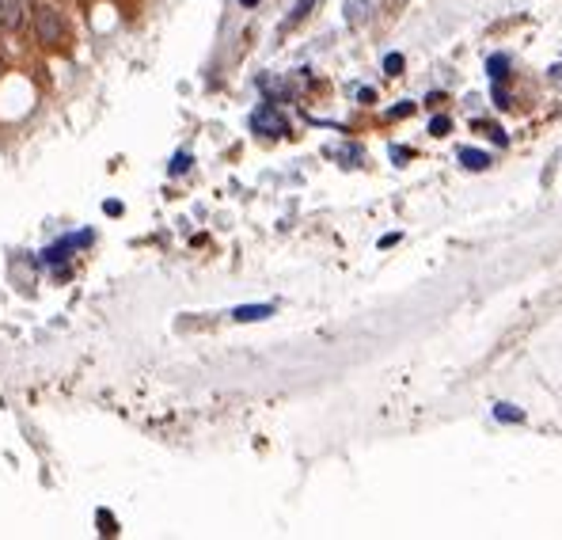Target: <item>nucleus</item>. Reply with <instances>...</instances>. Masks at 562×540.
<instances>
[{
    "label": "nucleus",
    "instance_id": "obj_10",
    "mask_svg": "<svg viewBox=\"0 0 562 540\" xmlns=\"http://www.w3.org/2000/svg\"><path fill=\"white\" fill-rule=\"evenodd\" d=\"M167 172H171V175L190 172V152H175V156H171V164H167Z\"/></svg>",
    "mask_w": 562,
    "mask_h": 540
},
{
    "label": "nucleus",
    "instance_id": "obj_1",
    "mask_svg": "<svg viewBox=\"0 0 562 540\" xmlns=\"http://www.w3.org/2000/svg\"><path fill=\"white\" fill-rule=\"evenodd\" d=\"M251 130L255 133H266V137H285L289 122H285V115H281L274 103H262V107L251 115Z\"/></svg>",
    "mask_w": 562,
    "mask_h": 540
},
{
    "label": "nucleus",
    "instance_id": "obj_16",
    "mask_svg": "<svg viewBox=\"0 0 562 540\" xmlns=\"http://www.w3.org/2000/svg\"><path fill=\"white\" fill-rule=\"evenodd\" d=\"M494 103H497V107H509V92H502V88H494Z\"/></svg>",
    "mask_w": 562,
    "mask_h": 540
},
{
    "label": "nucleus",
    "instance_id": "obj_14",
    "mask_svg": "<svg viewBox=\"0 0 562 540\" xmlns=\"http://www.w3.org/2000/svg\"><path fill=\"white\" fill-rule=\"evenodd\" d=\"M312 4H316V0H300V4H296V8H293V15H289V23H300V19H304V15H308V12H312Z\"/></svg>",
    "mask_w": 562,
    "mask_h": 540
},
{
    "label": "nucleus",
    "instance_id": "obj_4",
    "mask_svg": "<svg viewBox=\"0 0 562 540\" xmlns=\"http://www.w3.org/2000/svg\"><path fill=\"white\" fill-rule=\"evenodd\" d=\"M23 12H27V0H0V27L15 31L23 23Z\"/></svg>",
    "mask_w": 562,
    "mask_h": 540
},
{
    "label": "nucleus",
    "instance_id": "obj_12",
    "mask_svg": "<svg viewBox=\"0 0 562 540\" xmlns=\"http://www.w3.org/2000/svg\"><path fill=\"white\" fill-rule=\"evenodd\" d=\"M384 72H388V76H399V72H403V54H388V58H384Z\"/></svg>",
    "mask_w": 562,
    "mask_h": 540
},
{
    "label": "nucleus",
    "instance_id": "obj_3",
    "mask_svg": "<svg viewBox=\"0 0 562 540\" xmlns=\"http://www.w3.org/2000/svg\"><path fill=\"white\" fill-rule=\"evenodd\" d=\"M84 244H92V232H76V236L61 240V244H50V247L42 252V259L50 263V267H58V263H65V259H69L72 247H84Z\"/></svg>",
    "mask_w": 562,
    "mask_h": 540
},
{
    "label": "nucleus",
    "instance_id": "obj_15",
    "mask_svg": "<svg viewBox=\"0 0 562 540\" xmlns=\"http://www.w3.org/2000/svg\"><path fill=\"white\" fill-rule=\"evenodd\" d=\"M411 111H414V103H399V107L388 111V118H403V115H411Z\"/></svg>",
    "mask_w": 562,
    "mask_h": 540
},
{
    "label": "nucleus",
    "instance_id": "obj_13",
    "mask_svg": "<svg viewBox=\"0 0 562 540\" xmlns=\"http://www.w3.org/2000/svg\"><path fill=\"white\" fill-rule=\"evenodd\" d=\"M448 130H452V122H448L445 115H441V118H433V122H429V133H433V137H445Z\"/></svg>",
    "mask_w": 562,
    "mask_h": 540
},
{
    "label": "nucleus",
    "instance_id": "obj_6",
    "mask_svg": "<svg viewBox=\"0 0 562 540\" xmlns=\"http://www.w3.org/2000/svg\"><path fill=\"white\" fill-rule=\"evenodd\" d=\"M460 164L468 167V172H486V167H491V156L479 152V149H460Z\"/></svg>",
    "mask_w": 562,
    "mask_h": 540
},
{
    "label": "nucleus",
    "instance_id": "obj_17",
    "mask_svg": "<svg viewBox=\"0 0 562 540\" xmlns=\"http://www.w3.org/2000/svg\"><path fill=\"white\" fill-rule=\"evenodd\" d=\"M103 213H110V217H118V213H122V202H103Z\"/></svg>",
    "mask_w": 562,
    "mask_h": 540
},
{
    "label": "nucleus",
    "instance_id": "obj_5",
    "mask_svg": "<svg viewBox=\"0 0 562 540\" xmlns=\"http://www.w3.org/2000/svg\"><path fill=\"white\" fill-rule=\"evenodd\" d=\"M270 312H274V304H239V309L232 312V320H239V324H255V320H266Z\"/></svg>",
    "mask_w": 562,
    "mask_h": 540
},
{
    "label": "nucleus",
    "instance_id": "obj_7",
    "mask_svg": "<svg viewBox=\"0 0 562 540\" xmlns=\"http://www.w3.org/2000/svg\"><path fill=\"white\" fill-rule=\"evenodd\" d=\"M486 72H491V80H505V76H509V58H505V54H491Z\"/></svg>",
    "mask_w": 562,
    "mask_h": 540
},
{
    "label": "nucleus",
    "instance_id": "obj_2",
    "mask_svg": "<svg viewBox=\"0 0 562 540\" xmlns=\"http://www.w3.org/2000/svg\"><path fill=\"white\" fill-rule=\"evenodd\" d=\"M35 27H38V42H46V46H61V38H65L61 12H53V8H46V4L35 12Z\"/></svg>",
    "mask_w": 562,
    "mask_h": 540
},
{
    "label": "nucleus",
    "instance_id": "obj_9",
    "mask_svg": "<svg viewBox=\"0 0 562 540\" xmlns=\"http://www.w3.org/2000/svg\"><path fill=\"white\" fill-rule=\"evenodd\" d=\"M95 521H99V533L103 537H114L118 533V521H114V514H110V510H99V514H95Z\"/></svg>",
    "mask_w": 562,
    "mask_h": 540
},
{
    "label": "nucleus",
    "instance_id": "obj_11",
    "mask_svg": "<svg viewBox=\"0 0 562 540\" xmlns=\"http://www.w3.org/2000/svg\"><path fill=\"white\" fill-rule=\"evenodd\" d=\"M373 8V0H346V19H361Z\"/></svg>",
    "mask_w": 562,
    "mask_h": 540
},
{
    "label": "nucleus",
    "instance_id": "obj_8",
    "mask_svg": "<svg viewBox=\"0 0 562 540\" xmlns=\"http://www.w3.org/2000/svg\"><path fill=\"white\" fill-rule=\"evenodd\" d=\"M494 418H497V423H525V411L513 407V404H497L494 407Z\"/></svg>",
    "mask_w": 562,
    "mask_h": 540
},
{
    "label": "nucleus",
    "instance_id": "obj_18",
    "mask_svg": "<svg viewBox=\"0 0 562 540\" xmlns=\"http://www.w3.org/2000/svg\"><path fill=\"white\" fill-rule=\"evenodd\" d=\"M239 4H244V8H255V4H259V0H239Z\"/></svg>",
    "mask_w": 562,
    "mask_h": 540
}]
</instances>
